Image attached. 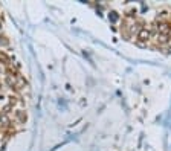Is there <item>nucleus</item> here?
Returning <instances> with one entry per match:
<instances>
[{"label": "nucleus", "mask_w": 171, "mask_h": 151, "mask_svg": "<svg viewBox=\"0 0 171 151\" xmlns=\"http://www.w3.org/2000/svg\"><path fill=\"white\" fill-rule=\"evenodd\" d=\"M2 28H3V23H2V21H0V31H2Z\"/></svg>", "instance_id": "9b49d317"}, {"label": "nucleus", "mask_w": 171, "mask_h": 151, "mask_svg": "<svg viewBox=\"0 0 171 151\" xmlns=\"http://www.w3.org/2000/svg\"><path fill=\"white\" fill-rule=\"evenodd\" d=\"M151 38V31L147 28H141L137 31V40L139 41H148Z\"/></svg>", "instance_id": "f03ea898"}, {"label": "nucleus", "mask_w": 171, "mask_h": 151, "mask_svg": "<svg viewBox=\"0 0 171 151\" xmlns=\"http://www.w3.org/2000/svg\"><path fill=\"white\" fill-rule=\"evenodd\" d=\"M15 116H17V119H18L21 124H25L26 119H28V116H26V113H25L23 110H17V111H15Z\"/></svg>", "instance_id": "20e7f679"}, {"label": "nucleus", "mask_w": 171, "mask_h": 151, "mask_svg": "<svg viewBox=\"0 0 171 151\" xmlns=\"http://www.w3.org/2000/svg\"><path fill=\"white\" fill-rule=\"evenodd\" d=\"M0 89H2V83H0Z\"/></svg>", "instance_id": "ddd939ff"}, {"label": "nucleus", "mask_w": 171, "mask_h": 151, "mask_svg": "<svg viewBox=\"0 0 171 151\" xmlns=\"http://www.w3.org/2000/svg\"><path fill=\"white\" fill-rule=\"evenodd\" d=\"M0 63L5 64V66H8V64H9V57L3 51H0Z\"/></svg>", "instance_id": "39448f33"}, {"label": "nucleus", "mask_w": 171, "mask_h": 151, "mask_svg": "<svg viewBox=\"0 0 171 151\" xmlns=\"http://www.w3.org/2000/svg\"><path fill=\"white\" fill-rule=\"evenodd\" d=\"M11 110H12V105L8 104V105H5V107H3V110H2V111H3V115H5V113H9Z\"/></svg>", "instance_id": "0eeeda50"}, {"label": "nucleus", "mask_w": 171, "mask_h": 151, "mask_svg": "<svg viewBox=\"0 0 171 151\" xmlns=\"http://www.w3.org/2000/svg\"><path fill=\"white\" fill-rule=\"evenodd\" d=\"M17 77H14V75H6V84H8V87H15V84H17V79H15Z\"/></svg>", "instance_id": "7ed1b4c3"}, {"label": "nucleus", "mask_w": 171, "mask_h": 151, "mask_svg": "<svg viewBox=\"0 0 171 151\" xmlns=\"http://www.w3.org/2000/svg\"><path fill=\"white\" fill-rule=\"evenodd\" d=\"M157 31L160 35H171V25L167 21H159L157 23Z\"/></svg>", "instance_id": "f257e3e1"}, {"label": "nucleus", "mask_w": 171, "mask_h": 151, "mask_svg": "<svg viewBox=\"0 0 171 151\" xmlns=\"http://www.w3.org/2000/svg\"><path fill=\"white\" fill-rule=\"evenodd\" d=\"M9 104L14 107L15 104H17V98H15V96H9Z\"/></svg>", "instance_id": "6e6552de"}, {"label": "nucleus", "mask_w": 171, "mask_h": 151, "mask_svg": "<svg viewBox=\"0 0 171 151\" xmlns=\"http://www.w3.org/2000/svg\"><path fill=\"white\" fill-rule=\"evenodd\" d=\"M0 44H3V46L8 44V38H6V37H0Z\"/></svg>", "instance_id": "1a4fd4ad"}, {"label": "nucleus", "mask_w": 171, "mask_h": 151, "mask_svg": "<svg viewBox=\"0 0 171 151\" xmlns=\"http://www.w3.org/2000/svg\"><path fill=\"white\" fill-rule=\"evenodd\" d=\"M111 15H109V18L111 20V21H116L118 20V15H116V12H110Z\"/></svg>", "instance_id": "9d476101"}, {"label": "nucleus", "mask_w": 171, "mask_h": 151, "mask_svg": "<svg viewBox=\"0 0 171 151\" xmlns=\"http://www.w3.org/2000/svg\"><path fill=\"white\" fill-rule=\"evenodd\" d=\"M0 125H5V127L9 125V118L6 115H3V113H2V121H0Z\"/></svg>", "instance_id": "423d86ee"}, {"label": "nucleus", "mask_w": 171, "mask_h": 151, "mask_svg": "<svg viewBox=\"0 0 171 151\" xmlns=\"http://www.w3.org/2000/svg\"><path fill=\"white\" fill-rule=\"evenodd\" d=\"M0 121H2V113H0Z\"/></svg>", "instance_id": "f8f14e48"}]
</instances>
